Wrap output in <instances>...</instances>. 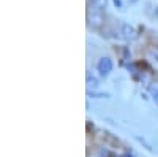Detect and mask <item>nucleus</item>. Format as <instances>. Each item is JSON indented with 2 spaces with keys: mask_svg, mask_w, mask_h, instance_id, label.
I'll list each match as a JSON object with an SVG mask.
<instances>
[{
  "mask_svg": "<svg viewBox=\"0 0 158 157\" xmlns=\"http://www.w3.org/2000/svg\"><path fill=\"white\" fill-rule=\"evenodd\" d=\"M155 18H156V19H158V7H156V8H155Z\"/></svg>",
  "mask_w": 158,
  "mask_h": 157,
  "instance_id": "nucleus-11",
  "label": "nucleus"
},
{
  "mask_svg": "<svg viewBox=\"0 0 158 157\" xmlns=\"http://www.w3.org/2000/svg\"><path fill=\"white\" fill-rule=\"evenodd\" d=\"M97 68H98L101 76H108L112 72V60L109 57H101L97 63Z\"/></svg>",
  "mask_w": 158,
  "mask_h": 157,
  "instance_id": "nucleus-2",
  "label": "nucleus"
},
{
  "mask_svg": "<svg viewBox=\"0 0 158 157\" xmlns=\"http://www.w3.org/2000/svg\"><path fill=\"white\" fill-rule=\"evenodd\" d=\"M150 95H152V100L155 102V105H158V87H155V86L150 87Z\"/></svg>",
  "mask_w": 158,
  "mask_h": 157,
  "instance_id": "nucleus-6",
  "label": "nucleus"
},
{
  "mask_svg": "<svg viewBox=\"0 0 158 157\" xmlns=\"http://www.w3.org/2000/svg\"><path fill=\"white\" fill-rule=\"evenodd\" d=\"M120 32H122V37L125 38V40H128V41H133V40H136V38H138L136 29L133 27V25H130V24H123Z\"/></svg>",
  "mask_w": 158,
  "mask_h": 157,
  "instance_id": "nucleus-3",
  "label": "nucleus"
},
{
  "mask_svg": "<svg viewBox=\"0 0 158 157\" xmlns=\"http://www.w3.org/2000/svg\"><path fill=\"white\" fill-rule=\"evenodd\" d=\"M125 157H133V154H130V152H127V154H125Z\"/></svg>",
  "mask_w": 158,
  "mask_h": 157,
  "instance_id": "nucleus-12",
  "label": "nucleus"
},
{
  "mask_svg": "<svg viewBox=\"0 0 158 157\" xmlns=\"http://www.w3.org/2000/svg\"><path fill=\"white\" fill-rule=\"evenodd\" d=\"M89 95L90 97H95V98H108L109 94H101V92H90L89 90Z\"/></svg>",
  "mask_w": 158,
  "mask_h": 157,
  "instance_id": "nucleus-7",
  "label": "nucleus"
},
{
  "mask_svg": "<svg viewBox=\"0 0 158 157\" xmlns=\"http://www.w3.org/2000/svg\"><path fill=\"white\" fill-rule=\"evenodd\" d=\"M136 140H138L139 143H142V145H144V146H146V148H147L149 151H152V148H150V145H149V143H147L146 140H144V138H141V137H138V135H136Z\"/></svg>",
  "mask_w": 158,
  "mask_h": 157,
  "instance_id": "nucleus-8",
  "label": "nucleus"
},
{
  "mask_svg": "<svg viewBox=\"0 0 158 157\" xmlns=\"http://www.w3.org/2000/svg\"><path fill=\"white\" fill-rule=\"evenodd\" d=\"M100 157H108V151L106 149H101L100 151Z\"/></svg>",
  "mask_w": 158,
  "mask_h": 157,
  "instance_id": "nucleus-10",
  "label": "nucleus"
},
{
  "mask_svg": "<svg viewBox=\"0 0 158 157\" xmlns=\"http://www.w3.org/2000/svg\"><path fill=\"white\" fill-rule=\"evenodd\" d=\"M89 2H90V7L92 8L100 10V11L106 10V7H108V0H89Z\"/></svg>",
  "mask_w": 158,
  "mask_h": 157,
  "instance_id": "nucleus-4",
  "label": "nucleus"
},
{
  "mask_svg": "<svg viewBox=\"0 0 158 157\" xmlns=\"http://www.w3.org/2000/svg\"><path fill=\"white\" fill-rule=\"evenodd\" d=\"M87 86H89V89H90V87H92V89H97V87H98V81L95 80L94 76H92V78L87 76Z\"/></svg>",
  "mask_w": 158,
  "mask_h": 157,
  "instance_id": "nucleus-5",
  "label": "nucleus"
},
{
  "mask_svg": "<svg viewBox=\"0 0 158 157\" xmlns=\"http://www.w3.org/2000/svg\"><path fill=\"white\" fill-rule=\"evenodd\" d=\"M114 5H115L117 8H120V10H122V0H114Z\"/></svg>",
  "mask_w": 158,
  "mask_h": 157,
  "instance_id": "nucleus-9",
  "label": "nucleus"
},
{
  "mask_svg": "<svg viewBox=\"0 0 158 157\" xmlns=\"http://www.w3.org/2000/svg\"><path fill=\"white\" fill-rule=\"evenodd\" d=\"M128 2H130V3H136V2H138V0H128Z\"/></svg>",
  "mask_w": 158,
  "mask_h": 157,
  "instance_id": "nucleus-13",
  "label": "nucleus"
},
{
  "mask_svg": "<svg viewBox=\"0 0 158 157\" xmlns=\"http://www.w3.org/2000/svg\"><path fill=\"white\" fill-rule=\"evenodd\" d=\"M87 21H89V25H90L92 29L101 27V24H103V15H101V11H100V10H95V8H92V11H89Z\"/></svg>",
  "mask_w": 158,
  "mask_h": 157,
  "instance_id": "nucleus-1",
  "label": "nucleus"
}]
</instances>
